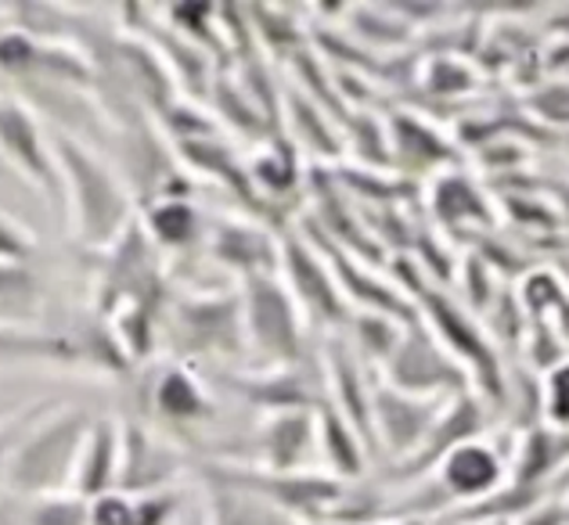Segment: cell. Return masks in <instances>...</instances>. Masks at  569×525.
I'll use <instances>...</instances> for the list:
<instances>
[{
	"mask_svg": "<svg viewBox=\"0 0 569 525\" xmlns=\"http://www.w3.org/2000/svg\"><path fill=\"white\" fill-rule=\"evenodd\" d=\"M51 148H54L58 170H62L66 213L72 220V234L80 238V245L104 252L133 220H138L123 180L104 166L83 141L72 138V133L54 130Z\"/></svg>",
	"mask_w": 569,
	"mask_h": 525,
	"instance_id": "obj_1",
	"label": "cell"
},
{
	"mask_svg": "<svg viewBox=\"0 0 569 525\" xmlns=\"http://www.w3.org/2000/svg\"><path fill=\"white\" fill-rule=\"evenodd\" d=\"M94 417L80 407H54L40 417L14 446L4 489L22 501H40L54 497V493H72V478H77L80 450L87 440Z\"/></svg>",
	"mask_w": 569,
	"mask_h": 525,
	"instance_id": "obj_2",
	"label": "cell"
},
{
	"mask_svg": "<svg viewBox=\"0 0 569 525\" xmlns=\"http://www.w3.org/2000/svg\"><path fill=\"white\" fill-rule=\"evenodd\" d=\"M162 332L184 356H242L246 317L242 292H181L170 295Z\"/></svg>",
	"mask_w": 569,
	"mask_h": 525,
	"instance_id": "obj_3",
	"label": "cell"
},
{
	"mask_svg": "<svg viewBox=\"0 0 569 525\" xmlns=\"http://www.w3.org/2000/svg\"><path fill=\"white\" fill-rule=\"evenodd\" d=\"M242 317L246 342L263 364L271 367H303L307 356V324L296 295L281 274L242 281Z\"/></svg>",
	"mask_w": 569,
	"mask_h": 525,
	"instance_id": "obj_4",
	"label": "cell"
},
{
	"mask_svg": "<svg viewBox=\"0 0 569 525\" xmlns=\"http://www.w3.org/2000/svg\"><path fill=\"white\" fill-rule=\"evenodd\" d=\"M0 155L48 199V205L66 209V184L51 148V133L40 127L26 101L11 94H0Z\"/></svg>",
	"mask_w": 569,
	"mask_h": 525,
	"instance_id": "obj_5",
	"label": "cell"
},
{
	"mask_svg": "<svg viewBox=\"0 0 569 525\" xmlns=\"http://www.w3.org/2000/svg\"><path fill=\"white\" fill-rule=\"evenodd\" d=\"M281 281L289 284L303 317L325 327H347L353 321L350 299L342 295L332 266L303 238H281Z\"/></svg>",
	"mask_w": 569,
	"mask_h": 525,
	"instance_id": "obj_6",
	"label": "cell"
},
{
	"mask_svg": "<svg viewBox=\"0 0 569 525\" xmlns=\"http://www.w3.org/2000/svg\"><path fill=\"white\" fill-rule=\"evenodd\" d=\"M181 468V454L167 440H156L152 428L141 422H119V493L141 497V493L170 489Z\"/></svg>",
	"mask_w": 569,
	"mask_h": 525,
	"instance_id": "obj_7",
	"label": "cell"
},
{
	"mask_svg": "<svg viewBox=\"0 0 569 525\" xmlns=\"http://www.w3.org/2000/svg\"><path fill=\"white\" fill-rule=\"evenodd\" d=\"M209 256L242 281L267 277L281 270V242L267 228H257V223L220 220L209 231Z\"/></svg>",
	"mask_w": 569,
	"mask_h": 525,
	"instance_id": "obj_8",
	"label": "cell"
},
{
	"mask_svg": "<svg viewBox=\"0 0 569 525\" xmlns=\"http://www.w3.org/2000/svg\"><path fill=\"white\" fill-rule=\"evenodd\" d=\"M318 446V414L313 407L267 414L260 425V464L263 472L296 475Z\"/></svg>",
	"mask_w": 569,
	"mask_h": 525,
	"instance_id": "obj_9",
	"label": "cell"
},
{
	"mask_svg": "<svg viewBox=\"0 0 569 525\" xmlns=\"http://www.w3.org/2000/svg\"><path fill=\"white\" fill-rule=\"evenodd\" d=\"M432 417H437L432 400L400 393L393 385L389 388L379 385L376 393H371V425H376L379 440L393 450V454H408L418 440H426L432 428Z\"/></svg>",
	"mask_w": 569,
	"mask_h": 525,
	"instance_id": "obj_10",
	"label": "cell"
},
{
	"mask_svg": "<svg viewBox=\"0 0 569 525\" xmlns=\"http://www.w3.org/2000/svg\"><path fill=\"white\" fill-rule=\"evenodd\" d=\"M223 385H228L234 396H242L246 403H252V407H260L267 414L303 411V407H313L321 396V388H313L310 374L303 367H271V371H257V374H228Z\"/></svg>",
	"mask_w": 569,
	"mask_h": 525,
	"instance_id": "obj_11",
	"label": "cell"
},
{
	"mask_svg": "<svg viewBox=\"0 0 569 525\" xmlns=\"http://www.w3.org/2000/svg\"><path fill=\"white\" fill-rule=\"evenodd\" d=\"M148 403H152V414L167 425H194L213 417V400L184 364H167L159 367V374H152Z\"/></svg>",
	"mask_w": 569,
	"mask_h": 525,
	"instance_id": "obj_12",
	"label": "cell"
},
{
	"mask_svg": "<svg viewBox=\"0 0 569 525\" xmlns=\"http://www.w3.org/2000/svg\"><path fill=\"white\" fill-rule=\"evenodd\" d=\"M116 483H119V422L116 417H94L80 450L72 493H80L83 501H98L104 493H112Z\"/></svg>",
	"mask_w": 569,
	"mask_h": 525,
	"instance_id": "obj_13",
	"label": "cell"
},
{
	"mask_svg": "<svg viewBox=\"0 0 569 525\" xmlns=\"http://www.w3.org/2000/svg\"><path fill=\"white\" fill-rule=\"evenodd\" d=\"M328 400L336 403L339 414L357 428L365 446H376V425H371V393L361 382V367L357 356L347 350V342H332L328 346Z\"/></svg>",
	"mask_w": 569,
	"mask_h": 525,
	"instance_id": "obj_14",
	"label": "cell"
},
{
	"mask_svg": "<svg viewBox=\"0 0 569 525\" xmlns=\"http://www.w3.org/2000/svg\"><path fill=\"white\" fill-rule=\"evenodd\" d=\"M440 483L455 493V497H483L501 483V461L490 446L461 440L443 454Z\"/></svg>",
	"mask_w": 569,
	"mask_h": 525,
	"instance_id": "obj_15",
	"label": "cell"
},
{
	"mask_svg": "<svg viewBox=\"0 0 569 525\" xmlns=\"http://www.w3.org/2000/svg\"><path fill=\"white\" fill-rule=\"evenodd\" d=\"M313 414H318V443L328 457V468L336 478H353L365 468V440L357 436V428L339 414V407L328 393L318 396L313 403Z\"/></svg>",
	"mask_w": 569,
	"mask_h": 525,
	"instance_id": "obj_16",
	"label": "cell"
},
{
	"mask_svg": "<svg viewBox=\"0 0 569 525\" xmlns=\"http://www.w3.org/2000/svg\"><path fill=\"white\" fill-rule=\"evenodd\" d=\"M202 483H206V512H209L206 525H284V515L274 512L271 504H263L260 497H252V493L223 483V478L209 472H202Z\"/></svg>",
	"mask_w": 569,
	"mask_h": 525,
	"instance_id": "obj_17",
	"label": "cell"
},
{
	"mask_svg": "<svg viewBox=\"0 0 569 525\" xmlns=\"http://www.w3.org/2000/svg\"><path fill=\"white\" fill-rule=\"evenodd\" d=\"M141 228L156 242V249H188L199 238V213L181 194H162L144 209Z\"/></svg>",
	"mask_w": 569,
	"mask_h": 525,
	"instance_id": "obj_18",
	"label": "cell"
},
{
	"mask_svg": "<svg viewBox=\"0 0 569 525\" xmlns=\"http://www.w3.org/2000/svg\"><path fill=\"white\" fill-rule=\"evenodd\" d=\"M22 360H43V364L80 367L77 346L69 335L22 332V327H0V364H22Z\"/></svg>",
	"mask_w": 569,
	"mask_h": 525,
	"instance_id": "obj_19",
	"label": "cell"
},
{
	"mask_svg": "<svg viewBox=\"0 0 569 525\" xmlns=\"http://www.w3.org/2000/svg\"><path fill=\"white\" fill-rule=\"evenodd\" d=\"M43 284L26 263H0V321H26L40 306Z\"/></svg>",
	"mask_w": 569,
	"mask_h": 525,
	"instance_id": "obj_20",
	"label": "cell"
},
{
	"mask_svg": "<svg viewBox=\"0 0 569 525\" xmlns=\"http://www.w3.org/2000/svg\"><path fill=\"white\" fill-rule=\"evenodd\" d=\"M19 518L22 525H91V501H83L80 493H54L29 501Z\"/></svg>",
	"mask_w": 569,
	"mask_h": 525,
	"instance_id": "obj_21",
	"label": "cell"
},
{
	"mask_svg": "<svg viewBox=\"0 0 569 525\" xmlns=\"http://www.w3.org/2000/svg\"><path fill=\"white\" fill-rule=\"evenodd\" d=\"M350 327H353V339H357V353H365L371 360H382V364L397 353L400 339H403V332L393 324V317H386V313L365 310L361 317L350 321Z\"/></svg>",
	"mask_w": 569,
	"mask_h": 525,
	"instance_id": "obj_22",
	"label": "cell"
},
{
	"mask_svg": "<svg viewBox=\"0 0 569 525\" xmlns=\"http://www.w3.org/2000/svg\"><path fill=\"white\" fill-rule=\"evenodd\" d=\"M249 180L252 184H260L267 188L271 194H281V191H289L296 184V159L292 152H284L281 144H271L267 152H260L257 159L249 162Z\"/></svg>",
	"mask_w": 569,
	"mask_h": 525,
	"instance_id": "obj_23",
	"label": "cell"
},
{
	"mask_svg": "<svg viewBox=\"0 0 569 525\" xmlns=\"http://www.w3.org/2000/svg\"><path fill=\"white\" fill-rule=\"evenodd\" d=\"M51 407H54V400H37V403H29V407H22V411H11V414L0 417V486H4V475H8L14 446L22 443L26 432L33 428Z\"/></svg>",
	"mask_w": 569,
	"mask_h": 525,
	"instance_id": "obj_24",
	"label": "cell"
},
{
	"mask_svg": "<svg viewBox=\"0 0 569 525\" xmlns=\"http://www.w3.org/2000/svg\"><path fill=\"white\" fill-rule=\"evenodd\" d=\"M177 512H181V493L173 486L133 497V525H173Z\"/></svg>",
	"mask_w": 569,
	"mask_h": 525,
	"instance_id": "obj_25",
	"label": "cell"
},
{
	"mask_svg": "<svg viewBox=\"0 0 569 525\" xmlns=\"http://www.w3.org/2000/svg\"><path fill=\"white\" fill-rule=\"evenodd\" d=\"M37 242L22 223H14L11 216L0 213V263H26L33 260Z\"/></svg>",
	"mask_w": 569,
	"mask_h": 525,
	"instance_id": "obj_26",
	"label": "cell"
},
{
	"mask_svg": "<svg viewBox=\"0 0 569 525\" xmlns=\"http://www.w3.org/2000/svg\"><path fill=\"white\" fill-rule=\"evenodd\" d=\"M91 525H133V497L112 489L91 501Z\"/></svg>",
	"mask_w": 569,
	"mask_h": 525,
	"instance_id": "obj_27",
	"label": "cell"
},
{
	"mask_svg": "<svg viewBox=\"0 0 569 525\" xmlns=\"http://www.w3.org/2000/svg\"><path fill=\"white\" fill-rule=\"evenodd\" d=\"M545 403H548V414L556 417L559 425L569 422V364H562V367L551 371Z\"/></svg>",
	"mask_w": 569,
	"mask_h": 525,
	"instance_id": "obj_28",
	"label": "cell"
},
{
	"mask_svg": "<svg viewBox=\"0 0 569 525\" xmlns=\"http://www.w3.org/2000/svg\"><path fill=\"white\" fill-rule=\"evenodd\" d=\"M0 525H22V518L14 515L8 504H0Z\"/></svg>",
	"mask_w": 569,
	"mask_h": 525,
	"instance_id": "obj_29",
	"label": "cell"
}]
</instances>
